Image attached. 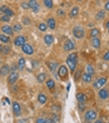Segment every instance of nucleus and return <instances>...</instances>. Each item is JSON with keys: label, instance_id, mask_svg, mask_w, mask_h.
Instances as JSON below:
<instances>
[{"label": "nucleus", "instance_id": "56", "mask_svg": "<svg viewBox=\"0 0 109 123\" xmlns=\"http://www.w3.org/2000/svg\"><path fill=\"white\" fill-rule=\"evenodd\" d=\"M44 123H45V122H44Z\"/></svg>", "mask_w": 109, "mask_h": 123}, {"label": "nucleus", "instance_id": "38", "mask_svg": "<svg viewBox=\"0 0 109 123\" xmlns=\"http://www.w3.org/2000/svg\"><path fill=\"white\" fill-rule=\"evenodd\" d=\"M103 60H105V62H109V50H107V52H104V54H103Z\"/></svg>", "mask_w": 109, "mask_h": 123}, {"label": "nucleus", "instance_id": "24", "mask_svg": "<svg viewBox=\"0 0 109 123\" xmlns=\"http://www.w3.org/2000/svg\"><path fill=\"white\" fill-rule=\"evenodd\" d=\"M78 14H79V8H78V6H74L72 10H70V13H69L70 18H75Z\"/></svg>", "mask_w": 109, "mask_h": 123}, {"label": "nucleus", "instance_id": "28", "mask_svg": "<svg viewBox=\"0 0 109 123\" xmlns=\"http://www.w3.org/2000/svg\"><path fill=\"white\" fill-rule=\"evenodd\" d=\"M18 68H19L20 70L25 68V59H24V58H20V59L18 60Z\"/></svg>", "mask_w": 109, "mask_h": 123}, {"label": "nucleus", "instance_id": "1", "mask_svg": "<svg viewBox=\"0 0 109 123\" xmlns=\"http://www.w3.org/2000/svg\"><path fill=\"white\" fill-rule=\"evenodd\" d=\"M67 65H68V68L70 70V73H74L75 68H77V65H78V54L77 53H72L70 55H68Z\"/></svg>", "mask_w": 109, "mask_h": 123}, {"label": "nucleus", "instance_id": "51", "mask_svg": "<svg viewBox=\"0 0 109 123\" xmlns=\"http://www.w3.org/2000/svg\"><path fill=\"white\" fill-rule=\"evenodd\" d=\"M1 48H3V45H1V44H0V52H1Z\"/></svg>", "mask_w": 109, "mask_h": 123}, {"label": "nucleus", "instance_id": "42", "mask_svg": "<svg viewBox=\"0 0 109 123\" xmlns=\"http://www.w3.org/2000/svg\"><path fill=\"white\" fill-rule=\"evenodd\" d=\"M57 13H58V15H59V16H64V15H65V13H64V10H62V9H59V10H58Z\"/></svg>", "mask_w": 109, "mask_h": 123}, {"label": "nucleus", "instance_id": "21", "mask_svg": "<svg viewBox=\"0 0 109 123\" xmlns=\"http://www.w3.org/2000/svg\"><path fill=\"white\" fill-rule=\"evenodd\" d=\"M81 79H83L84 83H90L92 82V75L90 74H86L85 72H84V73L81 74Z\"/></svg>", "mask_w": 109, "mask_h": 123}, {"label": "nucleus", "instance_id": "12", "mask_svg": "<svg viewBox=\"0 0 109 123\" xmlns=\"http://www.w3.org/2000/svg\"><path fill=\"white\" fill-rule=\"evenodd\" d=\"M74 48H75V43L73 40H70V39H68L64 44V50L65 52H70V50H73Z\"/></svg>", "mask_w": 109, "mask_h": 123}, {"label": "nucleus", "instance_id": "44", "mask_svg": "<svg viewBox=\"0 0 109 123\" xmlns=\"http://www.w3.org/2000/svg\"><path fill=\"white\" fill-rule=\"evenodd\" d=\"M44 122H45L44 118H38V119H36V123H44Z\"/></svg>", "mask_w": 109, "mask_h": 123}, {"label": "nucleus", "instance_id": "34", "mask_svg": "<svg viewBox=\"0 0 109 123\" xmlns=\"http://www.w3.org/2000/svg\"><path fill=\"white\" fill-rule=\"evenodd\" d=\"M38 28H39V30H40V31H45V30H46V28H48V25H46L45 23H40L39 25H38Z\"/></svg>", "mask_w": 109, "mask_h": 123}, {"label": "nucleus", "instance_id": "22", "mask_svg": "<svg viewBox=\"0 0 109 123\" xmlns=\"http://www.w3.org/2000/svg\"><path fill=\"white\" fill-rule=\"evenodd\" d=\"M100 35V30L97 29V28H93V29L90 30V38H97Z\"/></svg>", "mask_w": 109, "mask_h": 123}, {"label": "nucleus", "instance_id": "8", "mask_svg": "<svg viewBox=\"0 0 109 123\" xmlns=\"http://www.w3.org/2000/svg\"><path fill=\"white\" fill-rule=\"evenodd\" d=\"M1 31H3V34L8 35V37H11V35L14 34V29H13V26L6 25V24L1 26Z\"/></svg>", "mask_w": 109, "mask_h": 123}, {"label": "nucleus", "instance_id": "49", "mask_svg": "<svg viewBox=\"0 0 109 123\" xmlns=\"http://www.w3.org/2000/svg\"><path fill=\"white\" fill-rule=\"evenodd\" d=\"M15 123H25V121H23V119H19V121H16Z\"/></svg>", "mask_w": 109, "mask_h": 123}, {"label": "nucleus", "instance_id": "25", "mask_svg": "<svg viewBox=\"0 0 109 123\" xmlns=\"http://www.w3.org/2000/svg\"><path fill=\"white\" fill-rule=\"evenodd\" d=\"M85 73H86V74L93 75V74H94V68H93V65L86 64V67H85Z\"/></svg>", "mask_w": 109, "mask_h": 123}, {"label": "nucleus", "instance_id": "48", "mask_svg": "<svg viewBox=\"0 0 109 123\" xmlns=\"http://www.w3.org/2000/svg\"><path fill=\"white\" fill-rule=\"evenodd\" d=\"M33 65L36 67V65H38V60H33Z\"/></svg>", "mask_w": 109, "mask_h": 123}, {"label": "nucleus", "instance_id": "31", "mask_svg": "<svg viewBox=\"0 0 109 123\" xmlns=\"http://www.w3.org/2000/svg\"><path fill=\"white\" fill-rule=\"evenodd\" d=\"M81 74H83V73H81L80 69L75 70V72H74V79H75V80H79V78L81 77Z\"/></svg>", "mask_w": 109, "mask_h": 123}, {"label": "nucleus", "instance_id": "37", "mask_svg": "<svg viewBox=\"0 0 109 123\" xmlns=\"http://www.w3.org/2000/svg\"><path fill=\"white\" fill-rule=\"evenodd\" d=\"M0 20L4 21V23H8V21H10V16H8V15H1V16H0Z\"/></svg>", "mask_w": 109, "mask_h": 123}, {"label": "nucleus", "instance_id": "20", "mask_svg": "<svg viewBox=\"0 0 109 123\" xmlns=\"http://www.w3.org/2000/svg\"><path fill=\"white\" fill-rule=\"evenodd\" d=\"M44 42H45L46 45H52L53 42H54V37L50 35V34H46V35L44 37Z\"/></svg>", "mask_w": 109, "mask_h": 123}, {"label": "nucleus", "instance_id": "33", "mask_svg": "<svg viewBox=\"0 0 109 123\" xmlns=\"http://www.w3.org/2000/svg\"><path fill=\"white\" fill-rule=\"evenodd\" d=\"M23 24L24 25H30L31 24V19L29 18V16H24L23 18Z\"/></svg>", "mask_w": 109, "mask_h": 123}, {"label": "nucleus", "instance_id": "13", "mask_svg": "<svg viewBox=\"0 0 109 123\" xmlns=\"http://www.w3.org/2000/svg\"><path fill=\"white\" fill-rule=\"evenodd\" d=\"M90 45L93 47V48H100V45H102L100 37H97V38H90Z\"/></svg>", "mask_w": 109, "mask_h": 123}, {"label": "nucleus", "instance_id": "4", "mask_svg": "<svg viewBox=\"0 0 109 123\" xmlns=\"http://www.w3.org/2000/svg\"><path fill=\"white\" fill-rule=\"evenodd\" d=\"M105 83H107V77H100L93 83V86H94L95 89H100L105 86Z\"/></svg>", "mask_w": 109, "mask_h": 123}, {"label": "nucleus", "instance_id": "41", "mask_svg": "<svg viewBox=\"0 0 109 123\" xmlns=\"http://www.w3.org/2000/svg\"><path fill=\"white\" fill-rule=\"evenodd\" d=\"M104 10L105 12H109V0L105 1V5H104Z\"/></svg>", "mask_w": 109, "mask_h": 123}, {"label": "nucleus", "instance_id": "18", "mask_svg": "<svg viewBox=\"0 0 109 123\" xmlns=\"http://www.w3.org/2000/svg\"><path fill=\"white\" fill-rule=\"evenodd\" d=\"M77 99L79 103H86V100H88V98H86V96L84 93H78L77 94Z\"/></svg>", "mask_w": 109, "mask_h": 123}, {"label": "nucleus", "instance_id": "5", "mask_svg": "<svg viewBox=\"0 0 109 123\" xmlns=\"http://www.w3.org/2000/svg\"><path fill=\"white\" fill-rule=\"evenodd\" d=\"M58 75L60 79H65L68 77V68L65 65H59L58 67Z\"/></svg>", "mask_w": 109, "mask_h": 123}, {"label": "nucleus", "instance_id": "27", "mask_svg": "<svg viewBox=\"0 0 109 123\" xmlns=\"http://www.w3.org/2000/svg\"><path fill=\"white\" fill-rule=\"evenodd\" d=\"M38 100H39V103L45 104L46 103V96H45V94H43V93H40L39 96H38Z\"/></svg>", "mask_w": 109, "mask_h": 123}, {"label": "nucleus", "instance_id": "50", "mask_svg": "<svg viewBox=\"0 0 109 123\" xmlns=\"http://www.w3.org/2000/svg\"><path fill=\"white\" fill-rule=\"evenodd\" d=\"M93 123H104L102 119H98V121H95V122H93Z\"/></svg>", "mask_w": 109, "mask_h": 123}, {"label": "nucleus", "instance_id": "46", "mask_svg": "<svg viewBox=\"0 0 109 123\" xmlns=\"http://www.w3.org/2000/svg\"><path fill=\"white\" fill-rule=\"evenodd\" d=\"M84 104H85V103H79V108H80L81 111H84Z\"/></svg>", "mask_w": 109, "mask_h": 123}, {"label": "nucleus", "instance_id": "15", "mask_svg": "<svg viewBox=\"0 0 109 123\" xmlns=\"http://www.w3.org/2000/svg\"><path fill=\"white\" fill-rule=\"evenodd\" d=\"M46 67L50 69V72H55L57 68L59 67V64L57 63V62H50V60H49V62H46Z\"/></svg>", "mask_w": 109, "mask_h": 123}, {"label": "nucleus", "instance_id": "16", "mask_svg": "<svg viewBox=\"0 0 109 123\" xmlns=\"http://www.w3.org/2000/svg\"><path fill=\"white\" fill-rule=\"evenodd\" d=\"M8 74H10V67L9 65H3L1 68H0V75L5 77Z\"/></svg>", "mask_w": 109, "mask_h": 123}, {"label": "nucleus", "instance_id": "54", "mask_svg": "<svg viewBox=\"0 0 109 123\" xmlns=\"http://www.w3.org/2000/svg\"><path fill=\"white\" fill-rule=\"evenodd\" d=\"M108 31H109V30H108Z\"/></svg>", "mask_w": 109, "mask_h": 123}, {"label": "nucleus", "instance_id": "26", "mask_svg": "<svg viewBox=\"0 0 109 123\" xmlns=\"http://www.w3.org/2000/svg\"><path fill=\"white\" fill-rule=\"evenodd\" d=\"M0 42H3V43H5V44H9V43H10V38H9L8 35L1 34V33H0Z\"/></svg>", "mask_w": 109, "mask_h": 123}, {"label": "nucleus", "instance_id": "47", "mask_svg": "<svg viewBox=\"0 0 109 123\" xmlns=\"http://www.w3.org/2000/svg\"><path fill=\"white\" fill-rule=\"evenodd\" d=\"M105 28H107V29L109 30V19H108V20L105 21Z\"/></svg>", "mask_w": 109, "mask_h": 123}, {"label": "nucleus", "instance_id": "39", "mask_svg": "<svg viewBox=\"0 0 109 123\" xmlns=\"http://www.w3.org/2000/svg\"><path fill=\"white\" fill-rule=\"evenodd\" d=\"M13 29H14V31H21V25L20 24H15L13 26Z\"/></svg>", "mask_w": 109, "mask_h": 123}, {"label": "nucleus", "instance_id": "17", "mask_svg": "<svg viewBox=\"0 0 109 123\" xmlns=\"http://www.w3.org/2000/svg\"><path fill=\"white\" fill-rule=\"evenodd\" d=\"M104 18H105V10H99V12L97 13V15H95V19L98 21L104 20Z\"/></svg>", "mask_w": 109, "mask_h": 123}, {"label": "nucleus", "instance_id": "53", "mask_svg": "<svg viewBox=\"0 0 109 123\" xmlns=\"http://www.w3.org/2000/svg\"><path fill=\"white\" fill-rule=\"evenodd\" d=\"M108 45H109V42H108Z\"/></svg>", "mask_w": 109, "mask_h": 123}, {"label": "nucleus", "instance_id": "52", "mask_svg": "<svg viewBox=\"0 0 109 123\" xmlns=\"http://www.w3.org/2000/svg\"><path fill=\"white\" fill-rule=\"evenodd\" d=\"M77 1H83V0H77Z\"/></svg>", "mask_w": 109, "mask_h": 123}, {"label": "nucleus", "instance_id": "43", "mask_svg": "<svg viewBox=\"0 0 109 123\" xmlns=\"http://www.w3.org/2000/svg\"><path fill=\"white\" fill-rule=\"evenodd\" d=\"M21 8H23V9H29V4L28 3H23V4H21Z\"/></svg>", "mask_w": 109, "mask_h": 123}, {"label": "nucleus", "instance_id": "55", "mask_svg": "<svg viewBox=\"0 0 109 123\" xmlns=\"http://www.w3.org/2000/svg\"><path fill=\"white\" fill-rule=\"evenodd\" d=\"M108 123H109V122H108Z\"/></svg>", "mask_w": 109, "mask_h": 123}, {"label": "nucleus", "instance_id": "7", "mask_svg": "<svg viewBox=\"0 0 109 123\" xmlns=\"http://www.w3.org/2000/svg\"><path fill=\"white\" fill-rule=\"evenodd\" d=\"M28 4H29V9H31L34 13H39V12H40L39 3H38L36 0H29Z\"/></svg>", "mask_w": 109, "mask_h": 123}, {"label": "nucleus", "instance_id": "29", "mask_svg": "<svg viewBox=\"0 0 109 123\" xmlns=\"http://www.w3.org/2000/svg\"><path fill=\"white\" fill-rule=\"evenodd\" d=\"M10 52H11V48H10L9 45H4V47L1 48V53H3V54H9Z\"/></svg>", "mask_w": 109, "mask_h": 123}, {"label": "nucleus", "instance_id": "30", "mask_svg": "<svg viewBox=\"0 0 109 123\" xmlns=\"http://www.w3.org/2000/svg\"><path fill=\"white\" fill-rule=\"evenodd\" d=\"M44 5H45V8L52 9L53 5H54V3H53V0H44Z\"/></svg>", "mask_w": 109, "mask_h": 123}, {"label": "nucleus", "instance_id": "19", "mask_svg": "<svg viewBox=\"0 0 109 123\" xmlns=\"http://www.w3.org/2000/svg\"><path fill=\"white\" fill-rule=\"evenodd\" d=\"M46 25H48V28H50V29H55V26H57L55 19H54V18H49L46 20Z\"/></svg>", "mask_w": 109, "mask_h": 123}, {"label": "nucleus", "instance_id": "3", "mask_svg": "<svg viewBox=\"0 0 109 123\" xmlns=\"http://www.w3.org/2000/svg\"><path fill=\"white\" fill-rule=\"evenodd\" d=\"M73 35L77 38V39H83L85 35V30L83 26H75L73 29Z\"/></svg>", "mask_w": 109, "mask_h": 123}, {"label": "nucleus", "instance_id": "14", "mask_svg": "<svg viewBox=\"0 0 109 123\" xmlns=\"http://www.w3.org/2000/svg\"><path fill=\"white\" fill-rule=\"evenodd\" d=\"M98 96H99L100 99H108L109 98V91L105 88H100L99 92H98Z\"/></svg>", "mask_w": 109, "mask_h": 123}, {"label": "nucleus", "instance_id": "40", "mask_svg": "<svg viewBox=\"0 0 109 123\" xmlns=\"http://www.w3.org/2000/svg\"><path fill=\"white\" fill-rule=\"evenodd\" d=\"M14 12H13V10L11 9H8V12L6 13H5V15H8V16H10V18H11V16H14Z\"/></svg>", "mask_w": 109, "mask_h": 123}, {"label": "nucleus", "instance_id": "36", "mask_svg": "<svg viewBox=\"0 0 109 123\" xmlns=\"http://www.w3.org/2000/svg\"><path fill=\"white\" fill-rule=\"evenodd\" d=\"M50 118L54 121V122H55V123H59V121H60V118H59V116L57 114V113H54V114H52V117H50Z\"/></svg>", "mask_w": 109, "mask_h": 123}, {"label": "nucleus", "instance_id": "9", "mask_svg": "<svg viewBox=\"0 0 109 123\" xmlns=\"http://www.w3.org/2000/svg\"><path fill=\"white\" fill-rule=\"evenodd\" d=\"M14 44H15V47H23L24 44H26V39H25V37H23V35H18V37L14 39Z\"/></svg>", "mask_w": 109, "mask_h": 123}, {"label": "nucleus", "instance_id": "11", "mask_svg": "<svg viewBox=\"0 0 109 123\" xmlns=\"http://www.w3.org/2000/svg\"><path fill=\"white\" fill-rule=\"evenodd\" d=\"M13 112L15 117H20L21 114V107L18 102H13Z\"/></svg>", "mask_w": 109, "mask_h": 123}, {"label": "nucleus", "instance_id": "45", "mask_svg": "<svg viewBox=\"0 0 109 123\" xmlns=\"http://www.w3.org/2000/svg\"><path fill=\"white\" fill-rule=\"evenodd\" d=\"M45 123H55V122H54L52 118H48V119H45Z\"/></svg>", "mask_w": 109, "mask_h": 123}, {"label": "nucleus", "instance_id": "6", "mask_svg": "<svg viewBox=\"0 0 109 123\" xmlns=\"http://www.w3.org/2000/svg\"><path fill=\"white\" fill-rule=\"evenodd\" d=\"M19 79V73L16 70L14 72H10V74L8 77V82H9V84H14V83H16Z\"/></svg>", "mask_w": 109, "mask_h": 123}, {"label": "nucleus", "instance_id": "32", "mask_svg": "<svg viewBox=\"0 0 109 123\" xmlns=\"http://www.w3.org/2000/svg\"><path fill=\"white\" fill-rule=\"evenodd\" d=\"M45 73H40V74H38V82H40V83H43V82H45Z\"/></svg>", "mask_w": 109, "mask_h": 123}, {"label": "nucleus", "instance_id": "23", "mask_svg": "<svg viewBox=\"0 0 109 123\" xmlns=\"http://www.w3.org/2000/svg\"><path fill=\"white\" fill-rule=\"evenodd\" d=\"M45 83H46L48 89H50V91H53V89L55 88V82H54L53 79H48V80H45Z\"/></svg>", "mask_w": 109, "mask_h": 123}, {"label": "nucleus", "instance_id": "10", "mask_svg": "<svg viewBox=\"0 0 109 123\" xmlns=\"http://www.w3.org/2000/svg\"><path fill=\"white\" fill-rule=\"evenodd\" d=\"M21 50L25 53V54H28V55H31V54H34V48H33L30 44H24L23 47H21Z\"/></svg>", "mask_w": 109, "mask_h": 123}, {"label": "nucleus", "instance_id": "2", "mask_svg": "<svg viewBox=\"0 0 109 123\" xmlns=\"http://www.w3.org/2000/svg\"><path fill=\"white\" fill-rule=\"evenodd\" d=\"M97 111L95 109H88V111H85V114H84V118H85V122H94L97 119Z\"/></svg>", "mask_w": 109, "mask_h": 123}, {"label": "nucleus", "instance_id": "35", "mask_svg": "<svg viewBox=\"0 0 109 123\" xmlns=\"http://www.w3.org/2000/svg\"><path fill=\"white\" fill-rule=\"evenodd\" d=\"M8 6H6V5H3V6H0V14H1V15H5V13H6L8 12Z\"/></svg>", "mask_w": 109, "mask_h": 123}]
</instances>
